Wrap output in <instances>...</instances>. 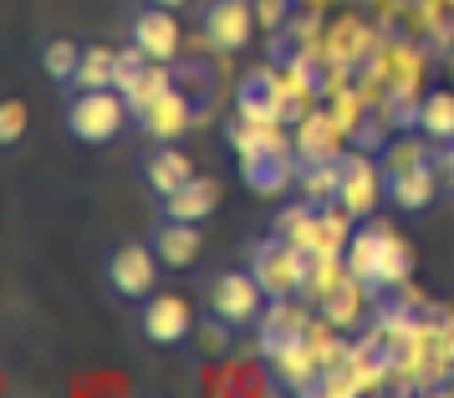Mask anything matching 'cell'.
<instances>
[{
  "mask_svg": "<svg viewBox=\"0 0 454 398\" xmlns=\"http://www.w3.org/2000/svg\"><path fill=\"white\" fill-rule=\"evenodd\" d=\"M413 271V251L378 220H357V230L348 235V276L363 286L368 296L393 292L398 281H409Z\"/></svg>",
  "mask_w": 454,
  "mask_h": 398,
  "instance_id": "6da1fadb",
  "label": "cell"
},
{
  "mask_svg": "<svg viewBox=\"0 0 454 398\" xmlns=\"http://www.w3.org/2000/svg\"><path fill=\"white\" fill-rule=\"evenodd\" d=\"M133 128L123 87H72L62 92V133L82 148H107Z\"/></svg>",
  "mask_w": 454,
  "mask_h": 398,
  "instance_id": "7a4b0ae2",
  "label": "cell"
},
{
  "mask_svg": "<svg viewBox=\"0 0 454 398\" xmlns=\"http://www.w3.org/2000/svg\"><path fill=\"white\" fill-rule=\"evenodd\" d=\"M270 307L276 301L261 286V276L250 271V261L246 266H220V271L205 276V316L225 322L230 332H255Z\"/></svg>",
  "mask_w": 454,
  "mask_h": 398,
  "instance_id": "3957f363",
  "label": "cell"
},
{
  "mask_svg": "<svg viewBox=\"0 0 454 398\" xmlns=\"http://www.w3.org/2000/svg\"><path fill=\"white\" fill-rule=\"evenodd\" d=\"M159 276H164V261L153 251V240H118L107 246L103 261H98V281H103V296L118 301V307H138L159 292Z\"/></svg>",
  "mask_w": 454,
  "mask_h": 398,
  "instance_id": "277c9868",
  "label": "cell"
},
{
  "mask_svg": "<svg viewBox=\"0 0 454 398\" xmlns=\"http://www.w3.org/2000/svg\"><path fill=\"white\" fill-rule=\"evenodd\" d=\"M261 31L255 0H200L194 5V36L215 57H240Z\"/></svg>",
  "mask_w": 454,
  "mask_h": 398,
  "instance_id": "5b68a950",
  "label": "cell"
},
{
  "mask_svg": "<svg viewBox=\"0 0 454 398\" xmlns=\"http://www.w3.org/2000/svg\"><path fill=\"white\" fill-rule=\"evenodd\" d=\"M311 261L317 255L291 246L286 235H266V240L250 246V271L261 276V286L270 292L276 307H286L291 296H301L311 286Z\"/></svg>",
  "mask_w": 454,
  "mask_h": 398,
  "instance_id": "8992f818",
  "label": "cell"
},
{
  "mask_svg": "<svg viewBox=\"0 0 454 398\" xmlns=\"http://www.w3.org/2000/svg\"><path fill=\"white\" fill-rule=\"evenodd\" d=\"M383 189H388V199L398 205L403 215H424L444 194V174H439V159H434V148H398V159L383 164Z\"/></svg>",
  "mask_w": 454,
  "mask_h": 398,
  "instance_id": "52a82bcc",
  "label": "cell"
},
{
  "mask_svg": "<svg viewBox=\"0 0 454 398\" xmlns=\"http://www.w3.org/2000/svg\"><path fill=\"white\" fill-rule=\"evenodd\" d=\"M128 46H138L148 62H179L184 51V26H179V11L168 5H153V0H138L128 11Z\"/></svg>",
  "mask_w": 454,
  "mask_h": 398,
  "instance_id": "ba28073f",
  "label": "cell"
},
{
  "mask_svg": "<svg viewBox=\"0 0 454 398\" xmlns=\"http://www.w3.org/2000/svg\"><path fill=\"white\" fill-rule=\"evenodd\" d=\"M133 327H138L148 347H184L194 337V307L179 292H153L148 301H138Z\"/></svg>",
  "mask_w": 454,
  "mask_h": 398,
  "instance_id": "9c48e42d",
  "label": "cell"
},
{
  "mask_svg": "<svg viewBox=\"0 0 454 398\" xmlns=\"http://www.w3.org/2000/svg\"><path fill=\"white\" fill-rule=\"evenodd\" d=\"M378 199H388L383 164H372V159H337V205L352 220H368L378 210Z\"/></svg>",
  "mask_w": 454,
  "mask_h": 398,
  "instance_id": "30bf717a",
  "label": "cell"
},
{
  "mask_svg": "<svg viewBox=\"0 0 454 398\" xmlns=\"http://www.w3.org/2000/svg\"><path fill=\"white\" fill-rule=\"evenodd\" d=\"M138 179L148 184L153 199H164V194H174L179 184L194 179V164H189V153L174 138H148V148L138 153Z\"/></svg>",
  "mask_w": 454,
  "mask_h": 398,
  "instance_id": "8fae6325",
  "label": "cell"
},
{
  "mask_svg": "<svg viewBox=\"0 0 454 398\" xmlns=\"http://www.w3.org/2000/svg\"><path fill=\"white\" fill-rule=\"evenodd\" d=\"M148 240H153V251H159V261H164V271H194L200 255H205V235H200V225L174 220V215H153Z\"/></svg>",
  "mask_w": 454,
  "mask_h": 398,
  "instance_id": "7c38bea8",
  "label": "cell"
},
{
  "mask_svg": "<svg viewBox=\"0 0 454 398\" xmlns=\"http://www.w3.org/2000/svg\"><path fill=\"white\" fill-rule=\"evenodd\" d=\"M215 210H220V184L205 179V174H194V179L179 184L174 194L153 199V215H174V220H189V225H205Z\"/></svg>",
  "mask_w": 454,
  "mask_h": 398,
  "instance_id": "4fadbf2b",
  "label": "cell"
},
{
  "mask_svg": "<svg viewBox=\"0 0 454 398\" xmlns=\"http://www.w3.org/2000/svg\"><path fill=\"white\" fill-rule=\"evenodd\" d=\"M209 57H215V51H209ZM209 57H179V62H168L174 87H179V98L189 103L194 123H205L209 107H215V62H209Z\"/></svg>",
  "mask_w": 454,
  "mask_h": 398,
  "instance_id": "5bb4252c",
  "label": "cell"
},
{
  "mask_svg": "<svg viewBox=\"0 0 454 398\" xmlns=\"http://www.w3.org/2000/svg\"><path fill=\"white\" fill-rule=\"evenodd\" d=\"M82 42H72V36H42L36 42V66L46 72V82L67 92V87L77 82V66H82Z\"/></svg>",
  "mask_w": 454,
  "mask_h": 398,
  "instance_id": "9a60e30c",
  "label": "cell"
},
{
  "mask_svg": "<svg viewBox=\"0 0 454 398\" xmlns=\"http://www.w3.org/2000/svg\"><path fill=\"white\" fill-rule=\"evenodd\" d=\"M235 107L250 123H281V87H276V77L270 72H250L246 82L235 87Z\"/></svg>",
  "mask_w": 454,
  "mask_h": 398,
  "instance_id": "2e32d148",
  "label": "cell"
},
{
  "mask_svg": "<svg viewBox=\"0 0 454 398\" xmlns=\"http://www.w3.org/2000/svg\"><path fill=\"white\" fill-rule=\"evenodd\" d=\"M419 133L429 138L434 148L454 138V92H429L424 107H419Z\"/></svg>",
  "mask_w": 454,
  "mask_h": 398,
  "instance_id": "e0dca14e",
  "label": "cell"
},
{
  "mask_svg": "<svg viewBox=\"0 0 454 398\" xmlns=\"http://www.w3.org/2000/svg\"><path fill=\"white\" fill-rule=\"evenodd\" d=\"M118 62H123V51H113V46H87L72 87H118ZM72 87H67V92H72Z\"/></svg>",
  "mask_w": 454,
  "mask_h": 398,
  "instance_id": "ac0fdd59",
  "label": "cell"
},
{
  "mask_svg": "<svg viewBox=\"0 0 454 398\" xmlns=\"http://www.w3.org/2000/svg\"><path fill=\"white\" fill-rule=\"evenodd\" d=\"M26 123H31V118H26V103H21V98H5V103H0V144L21 148Z\"/></svg>",
  "mask_w": 454,
  "mask_h": 398,
  "instance_id": "d6986e66",
  "label": "cell"
},
{
  "mask_svg": "<svg viewBox=\"0 0 454 398\" xmlns=\"http://www.w3.org/2000/svg\"><path fill=\"white\" fill-rule=\"evenodd\" d=\"M434 159H439V174H444V199H450L454 194V138L434 148Z\"/></svg>",
  "mask_w": 454,
  "mask_h": 398,
  "instance_id": "ffe728a7",
  "label": "cell"
},
{
  "mask_svg": "<svg viewBox=\"0 0 454 398\" xmlns=\"http://www.w3.org/2000/svg\"><path fill=\"white\" fill-rule=\"evenodd\" d=\"M153 5H168V11H194L200 0H153Z\"/></svg>",
  "mask_w": 454,
  "mask_h": 398,
  "instance_id": "44dd1931",
  "label": "cell"
},
{
  "mask_svg": "<svg viewBox=\"0 0 454 398\" xmlns=\"http://www.w3.org/2000/svg\"><path fill=\"white\" fill-rule=\"evenodd\" d=\"M450 205H454V194H450Z\"/></svg>",
  "mask_w": 454,
  "mask_h": 398,
  "instance_id": "7402d4cb",
  "label": "cell"
}]
</instances>
